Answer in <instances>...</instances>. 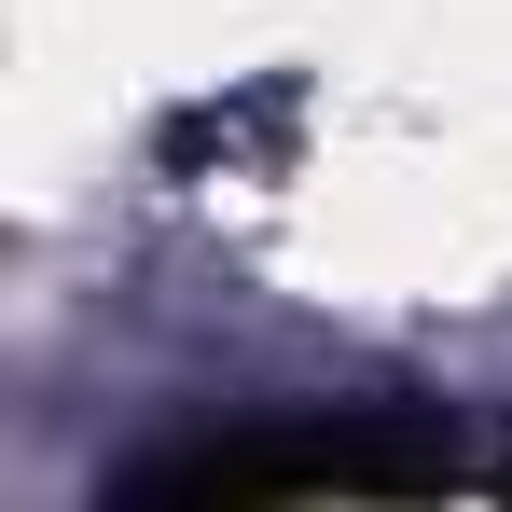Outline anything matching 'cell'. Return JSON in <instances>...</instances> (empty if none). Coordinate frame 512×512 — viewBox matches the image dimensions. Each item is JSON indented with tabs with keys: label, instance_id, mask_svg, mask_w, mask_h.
Masks as SVG:
<instances>
[{
	"label": "cell",
	"instance_id": "6da1fadb",
	"mask_svg": "<svg viewBox=\"0 0 512 512\" xmlns=\"http://www.w3.org/2000/svg\"><path fill=\"white\" fill-rule=\"evenodd\" d=\"M346 485H443V443L402 429H236V443H167L125 471V499H346Z\"/></svg>",
	"mask_w": 512,
	"mask_h": 512
},
{
	"label": "cell",
	"instance_id": "7a4b0ae2",
	"mask_svg": "<svg viewBox=\"0 0 512 512\" xmlns=\"http://www.w3.org/2000/svg\"><path fill=\"white\" fill-rule=\"evenodd\" d=\"M499 485H512V457H499Z\"/></svg>",
	"mask_w": 512,
	"mask_h": 512
}]
</instances>
